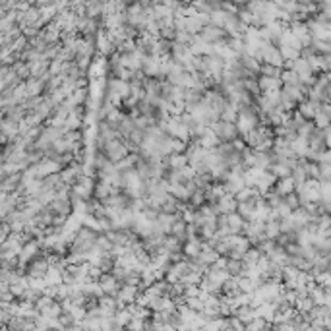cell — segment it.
<instances>
[{
  "mask_svg": "<svg viewBox=\"0 0 331 331\" xmlns=\"http://www.w3.org/2000/svg\"><path fill=\"white\" fill-rule=\"evenodd\" d=\"M199 39L205 41L207 45H215L223 41V39H227V33L223 29H219V27H215V25H205L199 31Z\"/></svg>",
  "mask_w": 331,
  "mask_h": 331,
  "instance_id": "cell-1",
  "label": "cell"
},
{
  "mask_svg": "<svg viewBox=\"0 0 331 331\" xmlns=\"http://www.w3.org/2000/svg\"><path fill=\"white\" fill-rule=\"evenodd\" d=\"M167 167H169V171H182L186 165H188V159L184 157L182 153H171L167 155Z\"/></svg>",
  "mask_w": 331,
  "mask_h": 331,
  "instance_id": "cell-2",
  "label": "cell"
},
{
  "mask_svg": "<svg viewBox=\"0 0 331 331\" xmlns=\"http://www.w3.org/2000/svg\"><path fill=\"white\" fill-rule=\"evenodd\" d=\"M273 192L275 194H279V196H288V194H292L294 192V182H292V178H281V180H277L275 182V186H273Z\"/></svg>",
  "mask_w": 331,
  "mask_h": 331,
  "instance_id": "cell-3",
  "label": "cell"
},
{
  "mask_svg": "<svg viewBox=\"0 0 331 331\" xmlns=\"http://www.w3.org/2000/svg\"><path fill=\"white\" fill-rule=\"evenodd\" d=\"M227 225H229L231 235H240L244 229V219L235 211V213H229V215H227Z\"/></svg>",
  "mask_w": 331,
  "mask_h": 331,
  "instance_id": "cell-4",
  "label": "cell"
},
{
  "mask_svg": "<svg viewBox=\"0 0 331 331\" xmlns=\"http://www.w3.org/2000/svg\"><path fill=\"white\" fill-rule=\"evenodd\" d=\"M279 221H267L264 223V238L265 240H275L279 236Z\"/></svg>",
  "mask_w": 331,
  "mask_h": 331,
  "instance_id": "cell-5",
  "label": "cell"
},
{
  "mask_svg": "<svg viewBox=\"0 0 331 331\" xmlns=\"http://www.w3.org/2000/svg\"><path fill=\"white\" fill-rule=\"evenodd\" d=\"M281 70H283V68H275V66H269V64H262V66H260V76H264V78H273V80H279V76H281Z\"/></svg>",
  "mask_w": 331,
  "mask_h": 331,
  "instance_id": "cell-6",
  "label": "cell"
}]
</instances>
